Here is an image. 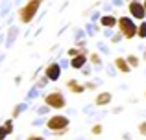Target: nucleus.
I'll use <instances>...</instances> for the list:
<instances>
[{"label":"nucleus","mask_w":146,"mask_h":140,"mask_svg":"<svg viewBox=\"0 0 146 140\" xmlns=\"http://www.w3.org/2000/svg\"><path fill=\"white\" fill-rule=\"evenodd\" d=\"M39 7H41V0H28V2L19 9V20H21L22 24H30V22L37 17Z\"/></svg>","instance_id":"obj_1"},{"label":"nucleus","mask_w":146,"mask_h":140,"mask_svg":"<svg viewBox=\"0 0 146 140\" xmlns=\"http://www.w3.org/2000/svg\"><path fill=\"white\" fill-rule=\"evenodd\" d=\"M68 126H70V120L65 114H52L46 120V127L54 135H65L68 131Z\"/></svg>","instance_id":"obj_2"},{"label":"nucleus","mask_w":146,"mask_h":140,"mask_svg":"<svg viewBox=\"0 0 146 140\" xmlns=\"http://www.w3.org/2000/svg\"><path fill=\"white\" fill-rule=\"evenodd\" d=\"M118 32L124 35V39H135L137 32H139V26L135 24V18L129 15V17H120L118 18V24H117Z\"/></svg>","instance_id":"obj_3"},{"label":"nucleus","mask_w":146,"mask_h":140,"mask_svg":"<svg viewBox=\"0 0 146 140\" xmlns=\"http://www.w3.org/2000/svg\"><path fill=\"white\" fill-rule=\"evenodd\" d=\"M43 100L50 109H57V111H59V109L67 107V100H65V96H63L61 90H52V92H48Z\"/></svg>","instance_id":"obj_4"},{"label":"nucleus","mask_w":146,"mask_h":140,"mask_svg":"<svg viewBox=\"0 0 146 140\" xmlns=\"http://www.w3.org/2000/svg\"><path fill=\"white\" fill-rule=\"evenodd\" d=\"M128 11L135 20H144L146 18V7H144L143 2H139V0H129Z\"/></svg>","instance_id":"obj_5"},{"label":"nucleus","mask_w":146,"mask_h":140,"mask_svg":"<svg viewBox=\"0 0 146 140\" xmlns=\"http://www.w3.org/2000/svg\"><path fill=\"white\" fill-rule=\"evenodd\" d=\"M44 76H46L50 81H57L61 78V65L59 63H50L46 68H44Z\"/></svg>","instance_id":"obj_6"},{"label":"nucleus","mask_w":146,"mask_h":140,"mask_svg":"<svg viewBox=\"0 0 146 140\" xmlns=\"http://www.w3.org/2000/svg\"><path fill=\"white\" fill-rule=\"evenodd\" d=\"M113 65H115V68H117L118 72H122V74H128V72H131V65H129L128 59H124V57H115Z\"/></svg>","instance_id":"obj_7"},{"label":"nucleus","mask_w":146,"mask_h":140,"mask_svg":"<svg viewBox=\"0 0 146 140\" xmlns=\"http://www.w3.org/2000/svg\"><path fill=\"white\" fill-rule=\"evenodd\" d=\"M111 101H113V94L111 92H100L98 96L94 98V105H98V107H106Z\"/></svg>","instance_id":"obj_8"},{"label":"nucleus","mask_w":146,"mask_h":140,"mask_svg":"<svg viewBox=\"0 0 146 140\" xmlns=\"http://www.w3.org/2000/svg\"><path fill=\"white\" fill-rule=\"evenodd\" d=\"M67 89L70 90V92H74V94H82V92L87 90V87L82 85V83H78L76 79H67Z\"/></svg>","instance_id":"obj_9"},{"label":"nucleus","mask_w":146,"mask_h":140,"mask_svg":"<svg viewBox=\"0 0 146 140\" xmlns=\"http://www.w3.org/2000/svg\"><path fill=\"white\" fill-rule=\"evenodd\" d=\"M117 24H118V18H117V17H113V15H104V17L100 18V26H104L106 30L115 28Z\"/></svg>","instance_id":"obj_10"},{"label":"nucleus","mask_w":146,"mask_h":140,"mask_svg":"<svg viewBox=\"0 0 146 140\" xmlns=\"http://www.w3.org/2000/svg\"><path fill=\"white\" fill-rule=\"evenodd\" d=\"M85 63H87V54H80V55H76V57L70 59V66H72V68H76V70L83 68Z\"/></svg>","instance_id":"obj_11"},{"label":"nucleus","mask_w":146,"mask_h":140,"mask_svg":"<svg viewBox=\"0 0 146 140\" xmlns=\"http://www.w3.org/2000/svg\"><path fill=\"white\" fill-rule=\"evenodd\" d=\"M26 109H28V105H26V103H19V105H15L13 111H11V116H13V118H17V116H21V112H22V111H26Z\"/></svg>","instance_id":"obj_12"},{"label":"nucleus","mask_w":146,"mask_h":140,"mask_svg":"<svg viewBox=\"0 0 146 140\" xmlns=\"http://www.w3.org/2000/svg\"><path fill=\"white\" fill-rule=\"evenodd\" d=\"M67 54L70 55V57H76V55H80V54H87V55H89V52L83 50V48H82V50H80V48H70V50H68Z\"/></svg>","instance_id":"obj_13"},{"label":"nucleus","mask_w":146,"mask_h":140,"mask_svg":"<svg viewBox=\"0 0 146 140\" xmlns=\"http://www.w3.org/2000/svg\"><path fill=\"white\" fill-rule=\"evenodd\" d=\"M126 59H128V63L131 65V68H137V66H139V63H141V59L137 57V55H128Z\"/></svg>","instance_id":"obj_14"},{"label":"nucleus","mask_w":146,"mask_h":140,"mask_svg":"<svg viewBox=\"0 0 146 140\" xmlns=\"http://www.w3.org/2000/svg\"><path fill=\"white\" fill-rule=\"evenodd\" d=\"M137 37H141V39H146V22H141V24H139V32H137Z\"/></svg>","instance_id":"obj_15"},{"label":"nucleus","mask_w":146,"mask_h":140,"mask_svg":"<svg viewBox=\"0 0 146 140\" xmlns=\"http://www.w3.org/2000/svg\"><path fill=\"white\" fill-rule=\"evenodd\" d=\"M48 81H50V79L46 78V76H43V78H41L39 81H37V89H44V87L48 85Z\"/></svg>","instance_id":"obj_16"},{"label":"nucleus","mask_w":146,"mask_h":140,"mask_svg":"<svg viewBox=\"0 0 146 140\" xmlns=\"http://www.w3.org/2000/svg\"><path fill=\"white\" fill-rule=\"evenodd\" d=\"M89 55H91V61H93V65H96V66L102 65V59H100L98 54H89Z\"/></svg>","instance_id":"obj_17"},{"label":"nucleus","mask_w":146,"mask_h":140,"mask_svg":"<svg viewBox=\"0 0 146 140\" xmlns=\"http://www.w3.org/2000/svg\"><path fill=\"white\" fill-rule=\"evenodd\" d=\"M37 112H39V114H41V116H46V114H48V112H50V107H48V105H46V103H44V105H43V107H39V109H37Z\"/></svg>","instance_id":"obj_18"},{"label":"nucleus","mask_w":146,"mask_h":140,"mask_svg":"<svg viewBox=\"0 0 146 140\" xmlns=\"http://www.w3.org/2000/svg\"><path fill=\"white\" fill-rule=\"evenodd\" d=\"M102 129H104V127L100 126V124H96V126H93V129H91V133H93L94 137H98V135H102Z\"/></svg>","instance_id":"obj_19"},{"label":"nucleus","mask_w":146,"mask_h":140,"mask_svg":"<svg viewBox=\"0 0 146 140\" xmlns=\"http://www.w3.org/2000/svg\"><path fill=\"white\" fill-rule=\"evenodd\" d=\"M7 135H9V131H7V129H6V126L2 124V126H0V140H6Z\"/></svg>","instance_id":"obj_20"},{"label":"nucleus","mask_w":146,"mask_h":140,"mask_svg":"<svg viewBox=\"0 0 146 140\" xmlns=\"http://www.w3.org/2000/svg\"><path fill=\"white\" fill-rule=\"evenodd\" d=\"M4 126H6V129L9 131V135L13 133V118H9V120H6V122H4Z\"/></svg>","instance_id":"obj_21"},{"label":"nucleus","mask_w":146,"mask_h":140,"mask_svg":"<svg viewBox=\"0 0 146 140\" xmlns=\"http://www.w3.org/2000/svg\"><path fill=\"white\" fill-rule=\"evenodd\" d=\"M137 129H139V135H143V137H146V120L139 124V127H137Z\"/></svg>","instance_id":"obj_22"},{"label":"nucleus","mask_w":146,"mask_h":140,"mask_svg":"<svg viewBox=\"0 0 146 140\" xmlns=\"http://www.w3.org/2000/svg\"><path fill=\"white\" fill-rule=\"evenodd\" d=\"M26 140H46V138L41 137V135H30V137L26 138Z\"/></svg>","instance_id":"obj_23"},{"label":"nucleus","mask_w":146,"mask_h":140,"mask_svg":"<svg viewBox=\"0 0 146 140\" xmlns=\"http://www.w3.org/2000/svg\"><path fill=\"white\" fill-rule=\"evenodd\" d=\"M85 87H87V90H94V89H96V85H94V83H85Z\"/></svg>","instance_id":"obj_24"},{"label":"nucleus","mask_w":146,"mask_h":140,"mask_svg":"<svg viewBox=\"0 0 146 140\" xmlns=\"http://www.w3.org/2000/svg\"><path fill=\"white\" fill-rule=\"evenodd\" d=\"M143 57H144V61H146V50H144V55H143Z\"/></svg>","instance_id":"obj_25"},{"label":"nucleus","mask_w":146,"mask_h":140,"mask_svg":"<svg viewBox=\"0 0 146 140\" xmlns=\"http://www.w3.org/2000/svg\"><path fill=\"white\" fill-rule=\"evenodd\" d=\"M143 4H144V7H146V0H144V2H143Z\"/></svg>","instance_id":"obj_26"},{"label":"nucleus","mask_w":146,"mask_h":140,"mask_svg":"<svg viewBox=\"0 0 146 140\" xmlns=\"http://www.w3.org/2000/svg\"><path fill=\"white\" fill-rule=\"evenodd\" d=\"M41 2H44V0H41Z\"/></svg>","instance_id":"obj_27"},{"label":"nucleus","mask_w":146,"mask_h":140,"mask_svg":"<svg viewBox=\"0 0 146 140\" xmlns=\"http://www.w3.org/2000/svg\"><path fill=\"white\" fill-rule=\"evenodd\" d=\"M144 96H146V92H144Z\"/></svg>","instance_id":"obj_28"}]
</instances>
